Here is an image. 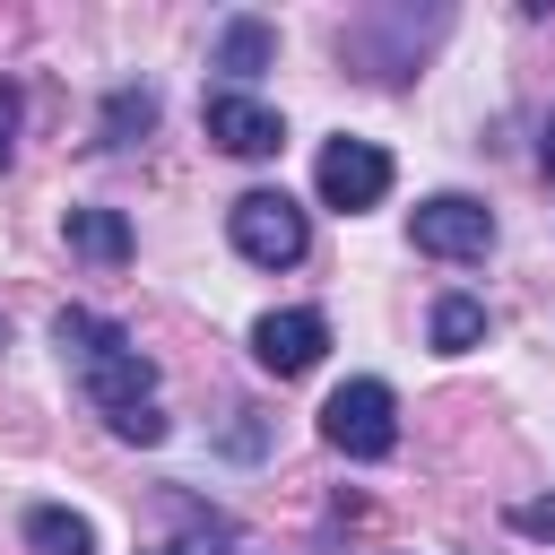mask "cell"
Wrapping results in <instances>:
<instances>
[{
	"label": "cell",
	"mask_w": 555,
	"mask_h": 555,
	"mask_svg": "<svg viewBox=\"0 0 555 555\" xmlns=\"http://www.w3.org/2000/svg\"><path fill=\"white\" fill-rule=\"evenodd\" d=\"M321 347H330V321H321L312 304H295V312H260V321H251V364H260V373H278V382L312 373V364H321Z\"/></svg>",
	"instance_id": "obj_7"
},
{
	"label": "cell",
	"mask_w": 555,
	"mask_h": 555,
	"mask_svg": "<svg viewBox=\"0 0 555 555\" xmlns=\"http://www.w3.org/2000/svg\"><path fill=\"white\" fill-rule=\"evenodd\" d=\"M425 330H434L442 356H468V347L486 338V304H477V295H434V321H425Z\"/></svg>",
	"instance_id": "obj_11"
},
{
	"label": "cell",
	"mask_w": 555,
	"mask_h": 555,
	"mask_svg": "<svg viewBox=\"0 0 555 555\" xmlns=\"http://www.w3.org/2000/svg\"><path fill=\"white\" fill-rule=\"evenodd\" d=\"M512 529H529V538H555V494H538V503H512Z\"/></svg>",
	"instance_id": "obj_13"
},
{
	"label": "cell",
	"mask_w": 555,
	"mask_h": 555,
	"mask_svg": "<svg viewBox=\"0 0 555 555\" xmlns=\"http://www.w3.org/2000/svg\"><path fill=\"white\" fill-rule=\"evenodd\" d=\"M408 234H416L425 260H486L494 251V208L468 199V191H434V199H416Z\"/></svg>",
	"instance_id": "obj_4"
},
{
	"label": "cell",
	"mask_w": 555,
	"mask_h": 555,
	"mask_svg": "<svg viewBox=\"0 0 555 555\" xmlns=\"http://www.w3.org/2000/svg\"><path fill=\"white\" fill-rule=\"evenodd\" d=\"M312 191H321V208H338V217L382 208V191H390V147H373V139H330L321 165H312Z\"/></svg>",
	"instance_id": "obj_5"
},
{
	"label": "cell",
	"mask_w": 555,
	"mask_h": 555,
	"mask_svg": "<svg viewBox=\"0 0 555 555\" xmlns=\"http://www.w3.org/2000/svg\"><path fill=\"white\" fill-rule=\"evenodd\" d=\"M0 165H9V95H0Z\"/></svg>",
	"instance_id": "obj_16"
},
{
	"label": "cell",
	"mask_w": 555,
	"mask_h": 555,
	"mask_svg": "<svg viewBox=\"0 0 555 555\" xmlns=\"http://www.w3.org/2000/svg\"><path fill=\"white\" fill-rule=\"evenodd\" d=\"M538 165H546V173H555V121H546V147H538Z\"/></svg>",
	"instance_id": "obj_15"
},
{
	"label": "cell",
	"mask_w": 555,
	"mask_h": 555,
	"mask_svg": "<svg viewBox=\"0 0 555 555\" xmlns=\"http://www.w3.org/2000/svg\"><path fill=\"white\" fill-rule=\"evenodd\" d=\"M321 442L347 451V460H390V451H399V390L373 382V373L338 382V390L321 399Z\"/></svg>",
	"instance_id": "obj_2"
},
{
	"label": "cell",
	"mask_w": 555,
	"mask_h": 555,
	"mask_svg": "<svg viewBox=\"0 0 555 555\" xmlns=\"http://www.w3.org/2000/svg\"><path fill=\"white\" fill-rule=\"evenodd\" d=\"M199 130H208V139H217L225 156H251V165L286 147V121H278V113H269L260 95H243V87H217V95L199 104Z\"/></svg>",
	"instance_id": "obj_6"
},
{
	"label": "cell",
	"mask_w": 555,
	"mask_h": 555,
	"mask_svg": "<svg viewBox=\"0 0 555 555\" xmlns=\"http://www.w3.org/2000/svg\"><path fill=\"white\" fill-rule=\"evenodd\" d=\"M269 61H278V26H269V17H251V9H243V17H225V26H217V43H208V69H225V78H260Z\"/></svg>",
	"instance_id": "obj_8"
},
{
	"label": "cell",
	"mask_w": 555,
	"mask_h": 555,
	"mask_svg": "<svg viewBox=\"0 0 555 555\" xmlns=\"http://www.w3.org/2000/svg\"><path fill=\"white\" fill-rule=\"evenodd\" d=\"M17 529H26L35 555H95V529H87V512H69V503H35Z\"/></svg>",
	"instance_id": "obj_10"
},
{
	"label": "cell",
	"mask_w": 555,
	"mask_h": 555,
	"mask_svg": "<svg viewBox=\"0 0 555 555\" xmlns=\"http://www.w3.org/2000/svg\"><path fill=\"white\" fill-rule=\"evenodd\" d=\"M69 251L95 260V269H121L130 260V217L121 208H69Z\"/></svg>",
	"instance_id": "obj_9"
},
{
	"label": "cell",
	"mask_w": 555,
	"mask_h": 555,
	"mask_svg": "<svg viewBox=\"0 0 555 555\" xmlns=\"http://www.w3.org/2000/svg\"><path fill=\"white\" fill-rule=\"evenodd\" d=\"M52 347L69 356L78 390L95 399V416L121 434V442H165V408H156V364L130 347L121 321L87 312V304H61L52 312Z\"/></svg>",
	"instance_id": "obj_1"
},
{
	"label": "cell",
	"mask_w": 555,
	"mask_h": 555,
	"mask_svg": "<svg viewBox=\"0 0 555 555\" xmlns=\"http://www.w3.org/2000/svg\"><path fill=\"white\" fill-rule=\"evenodd\" d=\"M225 243L251 260V269H295L312 251V217L286 199V191H243L225 208Z\"/></svg>",
	"instance_id": "obj_3"
},
{
	"label": "cell",
	"mask_w": 555,
	"mask_h": 555,
	"mask_svg": "<svg viewBox=\"0 0 555 555\" xmlns=\"http://www.w3.org/2000/svg\"><path fill=\"white\" fill-rule=\"evenodd\" d=\"M139 130H156V95H147V87H121V95H104V147H130Z\"/></svg>",
	"instance_id": "obj_12"
},
{
	"label": "cell",
	"mask_w": 555,
	"mask_h": 555,
	"mask_svg": "<svg viewBox=\"0 0 555 555\" xmlns=\"http://www.w3.org/2000/svg\"><path fill=\"white\" fill-rule=\"evenodd\" d=\"M156 555H225V520L199 529V538H182V546H156Z\"/></svg>",
	"instance_id": "obj_14"
},
{
	"label": "cell",
	"mask_w": 555,
	"mask_h": 555,
	"mask_svg": "<svg viewBox=\"0 0 555 555\" xmlns=\"http://www.w3.org/2000/svg\"><path fill=\"white\" fill-rule=\"evenodd\" d=\"M0 347H9V321H0Z\"/></svg>",
	"instance_id": "obj_17"
}]
</instances>
